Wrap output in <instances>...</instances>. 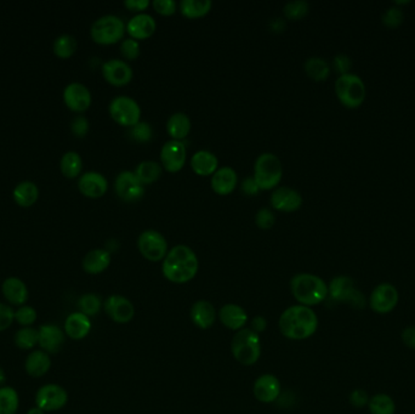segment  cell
<instances>
[{"mask_svg":"<svg viewBox=\"0 0 415 414\" xmlns=\"http://www.w3.org/2000/svg\"><path fill=\"white\" fill-rule=\"evenodd\" d=\"M200 262L191 248L179 244L168 252L163 262V275L174 283H186L198 272Z\"/></svg>","mask_w":415,"mask_h":414,"instance_id":"6da1fadb","label":"cell"},{"mask_svg":"<svg viewBox=\"0 0 415 414\" xmlns=\"http://www.w3.org/2000/svg\"><path fill=\"white\" fill-rule=\"evenodd\" d=\"M318 327V319L315 311L304 305L291 306L282 314L279 329L286 338L302 340L310 338Z\"/></svg>","mask_w":415,"mask_h":414,"instance_id":"7a4b0ae2","label":"cell"},{"mask_svg":"<svg viewBox=\"0 0 415 414\" xmlns=\"http://www.w3.org/2000/svg\"><path fill=\"white\" fill-rule=\"evenodd\" d=\"M293 296L304 306H315L325 300L329 294L328 286L320 277L311 273H299L291 278Z\"/></svg>","mask_w":415,"mask_h":414,"instance_id":"3957f363","label":"cell"},{"mask_svg":"<svg viewBox=\"0 0 415 414\" xmlns=\"http://www.w3.org/2000/svg\"><path fill=\"white\" fill-rule=\"evenodd\" d=\"M283 175L279 158L273 153L266 152L259 156L254 166V180L257 181L260 191L276 189Z\"/></svg>","mask_w":415,"mask_h":414,"instance_id":"277c9868","label":"cell"},{"mask_svg":"<svg viewBox=\"0 0 415 414\" xmlns=\"http://www.w3.org/2000/svg\"><path fill=\"white\" fill-rule=\"evenodd\" d=\"M335 94L341 105L348 109H358L366 100L367 90L359 77L348 73L340 76L335 81Z\"/></svg>","mask_w":415,"mask_h":414,"instance_id":"5b68a950","label":"cell"},{"mask_svg":"<svg viewBox=\"0 0 415 414\" xmlns=\"http://www.w3.org/2000/svg\"><path fill=\"white\" fill-rule=\"evenodd\" d=\"M231 350L234 357L242 365L250 366L258 361L261 348L258 333L252 329H241L234 335L231 344Z\"/></svg>","mask_w":415,"mask_h":414,"instance_id":"8992f818","label":"cell"},{"mask_svg":"<svg viewBox=\"0 0 415 414\" xmlns=\"http://www.w3.org/2000/svg\"><path fill=\"white\" fill-rule=\"evenodd\" d=\"M124 22L115 15L101 16L91 24V38L101 45L118 43L124 37Z\"/></svg>","mask_w":415,"mask_h":414,"instance_id":"52a82bcc","label":"cell"},{"mask_svg":"<svg viewBox=\"0 0 415 414\" xmlns=\"http://www.w3.org/2000/svg\"><path fill=\"white\" fill-rule=\"evenodd\" d=\"M332 299L346 303L356 309H364L367 300L361 292L355 288V282L348 276L335 277L328 287Z\"/></svg>","mask_w":415,"mask_h":414,"instance_id":"ba28073f","label":"cell"},{"mask_svg":"<svg viewBox=\"0 0 415 414\" xmlns=\"http://www.w3.org/2000/svg\"><path fill=\"white\" fill-rule=\"evenodd\" d=\"M108 111H110L112 119L122 127L133 128L141 118L140 106L134 99H131L129 96L115 97L113 100L111 101Z\"/></svg>","mask_w":415,"mask_h":414,"instance_id":"9c48e42d","label":"cell"},{"mask_svg":"<svg viewBox=\"0 0 415 414\" xmlns=\"http://www.w3.org/2000/svg\"><path fill=\"white\" fill-rule=\"evenodd\" d=\"M138 248L141 255L149 262H161L167 257V239L156 230L143 231V234L138 236Z\"/></svg>","mask_w":415,"mask_h":414,"instance_id":"30bf717a","label":"cell"},{"mask_svg":"<svg viewBox=\"0 0 415 414\" xmlns=\"http://www.w3.org/2000/svg\"><path fill=\"white\" fill-rule=\"evenodd\" d=\"M68 401L67 391L58 384L44 385L35 394V405L45 413L63 408Z\"/></svg>","mask_w":415,"mask_h":414,"instance_id":"8fae6325","label":"cell"},{"mask_svg":"<svg viewBox=\"0 0 415 414\" xmlns=\"http://www.w3.org/2000/svg\"><path fill=\"white\" fill-rule=\"evenodd\" d=\"M400 300V294L395 286L382 283L374 288L369 298V306L377 314L384 315L395 310Z\"/></svg>","mask_w":415,"mask_h":414,"instance_id":"7c38bea8","label":"cell"},{"mask_svg":"<svg viewBox=\"0 0 415 414\" xmlns=\"http://www.w3.org/2000/svg\"><path fill=\"white\" fill-rule=\"evenodd\" d=\"M63 97L65 105L76 113L86 112L92 102V96L89 88L79 81H72L65 86Z\"/></svg>","mask_w":415,"mask_h":414,"instance_id":"4fadbf2b","label":"cell"},{"mask_svg":"<svg viewBox=\"0 0 415 414\" xmlns=\"http://www.w3.org/2000/svg\"><path fill=\"white\" fill-rule=\"evenodd\" d=\"M187 150L185 143L170 140L163 145L161 164L169 173H177L186 164Z\"/></svg>","mask_w":415,"mask_h":414,"instance_id":"5bb4252c","label":"cell"},{"mask_svg":"<svg viewBox=\"0 0 415 414\" xmlns=\"http://www.w3.org/2000/svg\"><path fill=\"white\" fill-rule=\"evenodd\" d=\"M115 190L120 200L134 203L143 198L145 195V187L135 177L134 173L122 172L115 177Z\"/></svg>","mask_w":415,"mask_h":414,"instance_id":"9a60e30c","label":"cell"},{"mask_svg":"<svg viewBox=\"0 0 415 414\" xmlns=\"http://www.w3.org/2000/svg\"><path fill=\"white\" fill-rule=\"evenodd\" d=\"M102 76L111 86H127L133 79V70L123 60L112 58L102 65Z\"/></svg>","mask_w":415,"mask_h":414,"instance_id":"2e32d148","label":"cell"},{"mask_svg":"<svg viewBox=\"0 0 415 414\" xmlns=\"http://www.w3.org/2000/svg\"><path fill=\"white\" fill-rule=\"evenodd\" d=\"M78 189L88 198H101L108 190V181L99 172H86L78 180Z\"/></svg>","mask_w":415,"mask_h":414,"instance_id":"e0dca14e","label":"cell"},{"mask_svg":"<svg viewBox=\"0 0 415 414\" xmlns=\"http://www.w3.org/2000/svg\"><path fill=\"white\" fill-rule=\"evenodd\" d=\"M271 205L275 209L283 213H291L300 208L302 197L298 191L291 187H278L271 195Z\"/></svg>","mask_w":415,"mask_h":414,"instance_id":"ac0fdd59","label":"cell"},{"mask_svg":"<svg viewBox=\"0 0 415 414\" xmlns=\"http://www.w3.org/2000/svg\"><path fill=\"white\" fill-rule=\"evenodd\" d=\"M39 331V347L48 353H58L65 344L63 329L55 324H43Z\"/></svg>","mask_w":415,"mask_h":414,"instance_id":"d6986e66","label":"cell"},{"mask_svg":"<svg viewBox=\"0 0 415 414\" xmlns=\"http://www.w3.org/2000/svg\"><path fill=\"white\" fill-rule=\"evenodd\" d=\"M106 314L117 324H127L134 317V306L129 300L120 296H111L105 303Z\"/></svg>","mask_w":415,"mask_h":414,"instance_id":"ffe728a7","label":"cell"},{"mask_svg":"<svg viewBox=\"0 0 415 414\" xmlns=\"http://www.w3.org/2000/svg\"><path fill=\"white\" fill-rule=\"evenodd\" d=\"M1 293L9 304L24 306L29 300V288L19 277H8L1 285Z\"/></svg>","mask_w":415,"mask_h":414,"instance_id":"44dd1931","label":"cell"},{"mask_svg":"<svg viewBox=\"0 0 415 414\" xmlns=\"http://www.w3.org/2000/svg\"><path fill=\"white\" fill-rule=\"evenodd\" d=\"M156 27L157 24L151 15L138 14L130 19L125 31L129 33L130 38L138 42L152 37L153 33L156 32Z\"/></svg>","mask_w":415,"mask_h":414,"instance_id":"7402d4cb","label":"cell"},{"mask_svg":"<svg viewBox=\"0 0 415 414\" xmlns=\"http://www.w3.org/2000/svg\"><path fill=\"white\" fill-rule=\"evenodd\" d=\"M254 395L260 402L270 404L276 401L281 392V384L272 374H263L254 384Z\"/></svg>","mask_w":415,"mask_h":414,"instance_id":"603a6c76","label":"cell"},{"mask_svg":"<svg viewBox=\"0 0 415 414\" xmlns=\"http://www.w3.org/2000/svg\"><path fill=\"white\" fill-rule=\"evenodd\" d=\"M238 184L237 173L231 167L219 168L211 177V189L216 195H231Z\"/></svg>","mask_w":415,"mask_h":414,"instance_id":"cb8c5ba5","label":"cell"},{"mask_svg":"<svg viewBox=\"0 0 415 414\" xmlns=\"http://www.w3.org/2000/svg\"><path fill=\"white\" fill-rule=\"evenodd\" d=\"M191 168L195 174L200 177H213L219 169V159L214 153L202 150L195 153L191 158Z\"/></svg>","mask_w":415,"mask_h":414,"instance_id":"d4e9b609","label":"cell"},{"mask_svg":"<svg viewBox=\"0 0 415 414\" xmlns=\"http://www.w3.org/2000/svg\"><path fill=\"white\" fill-rule=\"evenodd\" d=\"M111 264V253L106 249H92L86 253V257L83 259V270L90 275H99L101 272L105 271Z\"/></svg>","mask_w":415,"mask_h":414,"instance_id":"484cf974","label":"cell"},{"mask_svg":"<svg viewBox=\"0 0 415 414\" xmlns=\"http://www.w3.org/2000/svg\"><path fill=\"white\" fill-rule=\"evenodd\" d=\"M90 331V319L81 312H73L65 321V333L74 340L86 338Z\"/></svg>","mask_w":415,"mask_h":414,"instance_id":"4316f807","label":"cell"},{"mask_svg":"<svg viewBox=\"0 0 415 414\" xmlns=\"http://www.w3.org/2000/svg\"><path fill=\"white\" fill-rule=\"evenodd\" d=\"M51 367V358L48 353L43 350H35L32 353H29V357L24 362V369L27 374L33 378H40L44 376Z\"/></svg>","mask_w":415,"mask_h":414,"instance_id":"83f0119b","label":"cell"},{"mask_svg":"<svg viewBox=\"0 0 415 414\" xmlns=\"http://www.w3.org/2000/svg\"><path fill=\"white\" fill-rule=\"evenodd\" d=\"M219 317L220 321L227 328L238 331L243 328L244 324H247L248 315L238 305L227 304L220 310Z\"/></svg>","mask_w":415,"mask_h":414,"instance_id":"f1b7e54d","label":"cell"},{"mask_svg":"<svg viewBox=\"0 0 415 414\" xmlns=\"http://www.w3.org/2000/svg\"><path fill=\"white\" fill-rule=\"evenodd\" d=\"M13 197L19 207H32L39 198V187L35 182L24 180L15 186Z\"/></svg>","mask_w":415,"mask_h":414,"instance_id":"f546056e","label":"cell"},{"mask_svg":"<svg viewBox=\"0 0 415 414\" xmlns=\"http://www.w3.org/2000/svg\"><path fill=\"white\" fill-rule=\"evenodd\" d=\"M191 319L193 324L198 326L200 328H210L216 319V311L209 301L201 300L192 306Z\"/></svg>","mask_w":415,"mask_h":414,"instance_id":"4dcf8cb0","label":"cell"},{"mask_svg":"<svg viewBox=\"0 0 415 414\" xmlns=\"http://www.w3.org/2000/svg\"><path fill=\"white\" fill-rule=\"evenodd\" d=\"M167 132L172 140L182 141L191 132V120L186 113L177 112L168 119Z\"/></svg>","mask_w":415,"mask_h":414,"instance_id":"1f68e13d","label":"cell"},{"mask_svg":"<svg viewBox=\"0 0 415 414\" xmlns=\"http://www.w3.org/2000/svg\"><path fill=\"white\" fill-rule=\"evenodd\" d=\"M213 3L210 0H182L179 4L181 14L187 19H201L209 14Z\"/></svg>","mask_w":415,"mask_h":414,"instance_id":"d6a6232c","label":"cell"},{"mask_svg":"<svg viewBox=\"0 0 415 414\" xmlns=\"http://www.w3.org/2000/svg\"><path fill=\"white\" fill-rule=\"evenodd\" d=\"M162 164L154 161H143L135 169V177L143 185H151L162 177Z\"/></svg>","mask_w":415,"mask_h":414,"instance_id":"836d02e7","label":"cell"},{"mask_svg":"<svg viewBox=\"0 0 415 414\" xmlns=\"http://www.w3.org/2000/svg\"><path fill=\"white\" fill-rule=\"evenodd\" d=\"M60 169L65 177L74 179L81 175L83 169V159L76 151H67L63 154L60 161Z\"/></svg>","mask_w":415,"mask_h":414,"instance_id":"e575fe53","label":"cell"},{"mask_svg":"<svg viewBox=\"0 0 415 414\" xmlns=\"http://www.w3.org/2000/svg\"><path fill=\"white\" fill-rule=\"evenodd\" d=\"M78 49L76 37L72 34L63 33L54 40V54L60 58H70L74 55Z\"/></svg>","mask_w":415,"mask_h":414,"instance_id":"d590c367","label":"cell"},{"mask_svg":"<svg viewBox=\"0 0 415 414\" xmlns=\"http://www.w3.org/2000/svg\"><path fill=\"white\" fill-rule=\"evenodd\" d=\"M304 68H305L306 74L315 81H327V78L330 74L329 65L320 58H307Z\"/></svg>","mask_w":415,"mask_h":414,"instance_id":"8d00e7d4","label":"cell"},{"mask_svg":"<svg viewBox=\"0 0 415 414\" xmlns=\"http://www.w3.org/2000/svg\"><path fill=\"white\" fill-rule=\"evenodd\" d=\"M19 397L11 386L0 388V414H16L19 411Z\"/></svg>","mask_w":415,"mask_h":414,"instance_id":"74e56055","label":"cell"},{"mask_svg":"<svg viewBox=\"0 0 415 414\" xmlns=\"http://www.w3.org/2000/svg\"><path fill=\"white\" fill-rule=\"evenodd\" d=\"M371 414H395L396 405L392 397L386 394H377L368 402Z\"/></svg>","mask_w":415,"mask_h":414,"instance_id":"f35d334b","label":"cell"},{"mask_svg":"<svg viewBox=\"0 0 415 414\" xmlns=\"http://www.w3.org/2000/svg\"><path fill=\"white\" fill-rule=\"evenodd\" d=\"M14 342L17 348L31 350L39 343V331L32 327H22L15 334Z\"/></svg>","mask_w":415,"mask_h":414,"instance_id":"ab89813d","label":"cell"},{"mask_svg":"<svg viewBox=\"0 0 415 414\" xmlns=\"http://www.w3.org/2000/svg\"><path fill=\"white\" fill-rule=\"evenodd\" d=\"M78 308H79V312L89 316H95L99 314L101 310V299L100 296L89 293V294H84L81 296L78 300Z\"/></svg>","mask_w":415,"mask_h":414,"instance_id":"60d3db41","label":"cell"},{"mask_svg":"<svg viewBox=\"0 0 415 414\" xmlns=\"http://www.w3.org/2000/svg\"><path fill=\"white\" fill-rule=\"evenodd\" d=\"M283 13L286 15V19H291V21H299V19H304L309 13V3H306L304 0L291 1L284 5Z\"/></svg>","mask_w":415,"mask_h":414,"instance_id":"b9f144b4","label":"cell"},{"mask_svg":"<svg viewBox=\"0 0 415 414\" xmlns=\"http://www.w3.org/2000/svg\"><path fill=\"white\" fill-rule=\"evenodd\" d=\"M37 317H38L37 311L29 305L19 306V309L15 311V321L22 327H31L32 324H35Z\"/></svg>","mask_w":415,"mask_h":414,"instance_id":"7bdbcfd3","label":"cell"},{"mask_svg":"<svg viewBox=\"0 0 415 414\" xmlns=\"http://www.w3.org/2000/svg\"><path fill=\"white\" fill-rule=\"evenodd\" d=\"M403 19H405L403 11L396 6L387 9L382 15V24L387 29H398L403 24Z\"/></svg>","mask_w":415,"mask_h":414,"instance_id":"ee69618b","label":"cell"},{"mask_svg":"<svg viewBox=\"0 0 415 414\" xmlns=\"http://www.w3.org/2000/svg\"><path fill=\"white\" fill-rule=\"evenodd\" d=\"M130 136L138 143H147L153 136L151 125L145 122H138L133 128H130Z\"/></svg>","mask_w":415,"mask_h":414,"instance_id":"f6af8a7d","label":"cell"},{"mask_svg":"<svg viewBox=\"0 0 415 414\" xmlns=\"http://www.w3.org/2000/svg\"><path fill=\"white\" fill-rule=\"evenodd\" d=\"M120 53L123 55V58L129 60V61H134L140 56V44L138 40L129 38L124 39L122 44H120Z\"/></svg>","mask_w":415,"mask_h":414,"instance_id":"bcb514c9","label":"cell"},{"mask_svg":"<svg viewBox=\"0 0 415 414\" xmlns=\"http://www.w3.org/2000/svg\"><path fill=\"white\" fill-rule=\"evenodd\" d=\"M276 223V216L273 214V212L268 209V208H263L258 212V214L255 216V224L259 229L268 230L273 228V225Z\"/></svg>","mask_w":415,"mask_h":414,"instance_id":"7dc6e473","label":"cell"},{"mask_svg":"<svg viewBox=\"0 0 415 414\" xmlns=\"http://www.w3.org/2000/svg\"><path fill=\"white\" fill-rule=\"evenodd\" d=\"M89 129H90V123L84 116H76L72 119V133L74 134L76 138H84L86 134L89 133Z\"/></svg>","mask_w":415,"mask_h":414,"instance_id":"c3c4849f","label":"cell"},{"mask_svg":"<svg viewBox=\"0 0 415 414\" xmlns=\"http://www.w3.org/2000/svg\"><path fill=\"white\" fill-rule=\"evenodd\" d=\"M152 5L156 13L162 16H172L177 13V4L174 0H154Z\"/></svg>","mask_w":415,"mask_h":414,"instance_id":"681fc988","label":"cell"},{"mask_svg":"<svg viewBox=\"0 0 415 414\" xmlns=\"http://www.w3.org/2000/svg\"><path fill=\"white\" fill-rule=\"evenodd\" d=\"M15 321V311L9 305L0 303V332L9 328Z\"/></svg>","mask_w":415,"mask_h":414,"instance_id":"f907efd6","label":"cell"},{"mask_svg":"<svg viewBox=\"0 0 415 414\" xmlns=\"http://www.w3.org/2000/svg\"><path fill=\"white\" fill-rule=\"evenodd\" d=\"M333 66H334L335 71L340 73V76H344V74L350 73V70L352 67V61L348 55L340 54V55H336L333 60Z\"/></svg>","mask_w":415,"mask_h":414,"instance_id":"816d5d0a","label":"cell"},{"mask_svg":"<svg viewBox=\"0 0 415 414\" xmlns=\"http://www.w3.org/2000/svg\"><path fill=\"white\" fill-rule=\"evenodd\" d=\"M350 402H351V405L357 407V408H362L364 406H367L368 402H369V396H368L367 391L362 390V389L353 390L351 395H350Z\"/></svg>","mask_w":415,"mask_h":414,"instance_id":"f5cc1de1","label":"cell"},{"mask_svg":"<svg viewBox=\"0 0 415 414\" xmlns=\"http://www.w3.org/2000/svg\"><path fill=\"white\" fill-rule=\"evenodd\" d=\"M124 6L129 11H135V13H141L145 11L149 6V1L148 0H127L124 3Z\"/></svg>","mask_w":415,"mask_h":414,"instance_id":"db71d44e","label":"cell"},{"mask_svg":"<svg viewBox=\"0 0 415 414\" xmlns=\"http://www.w3.org/2000/svg\"><path fill=\"white\" fill-rule=\"evenodd\" d=\"M242 191H243L244 195L255 196L260 192V189H259L257 181L254 180V177H248L242 184Z\"/></svg>","mask_w":415,"mask_h":414,"instance_id":"11a10c76","label":"cell"},{"mask_svg":"<svg viewBox=\"0 0 415 414\" xmlns=\"http://www.w3.org/2000/svg\"><path fill=\"white\" fill-rule=\"evenodd\" d=\"M402 342L408 348L415 350V326L405 328V331L402 332Z\"/></svg>","mask_w":415,"mask_h":414,"instance_id":"9f6ffc18","label":"cell"},{"mask_svg":"<svg viewBox=\"0 0 415 414\" xmlns=\"http://www.w3.org/2000/svg\"><path fill=\"white\" fill-rule=\"evenodd\" d=\"M266 326H268V322L261 316H258L253 319V328L257 332H263V329L266 328Z\"/></svg>","mask_w":415,"mask_h":414,"instance_id":"6f0895ef","label":"cell"},{"mask_svg":"<svg viewBox=\"0 0 415 414\" xmlns=\"http://www.w3.org/2000/svg\"><path fill=\"white\" fill-rule=\"evenodd\" d=\"M5 383H6V374H5L4 369L0 367V388L5 386Z\"/></svg>","mask_w":415,"mask_h":414,"instance_id":"680465c9","label":"cell"},{"mask_svg":"<svg viewBox=\"0 0 415 414\" xmlns=\"http://www.w3.org/2000/svg\"><path fill=\"white\" fill-rule=\"evenodd\" d=\"M27 414H45V412H44L43 410H40L39 407L35 406V407H33V408H31V410L27 412Z\"/></svg>","mask_w":415,"mask_h":414,"instance_id":"91938a15","label":"cell"}]
</instances>
